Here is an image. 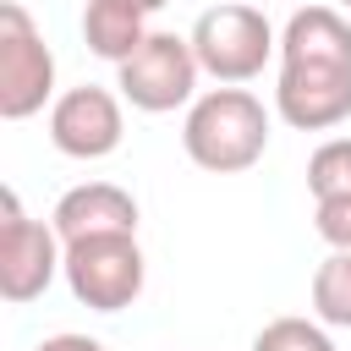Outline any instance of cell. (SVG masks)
I'll return each mask as SVG.
<instances>
[{
    "label": "cell",
    "mask_w": 351,
    "mask_h": 351,
    "mask_svg": "<svg viewBox=\"0 0 351 351\" xmlns=\"http://www.w3.org/2000/svg\"><path fill=\"white\" fill-rule=\"evenodd\" d=\"M252 351H335L324 318H269L252 335Z\"/></svg>",
    "instance_id": "13"
},
{
    "label": "cell",
    "mask_w": 351,
    "mask_h": 351,
    "mask_svg": "<svg viewBox=\"0 0 351 351\" xmlns=\"http://www.w3.org/2000/svg\"><path fill=\"white\" fill-rule=\"evenodd\" d=\"M132 5H143V11H148V16H154V11H165V5H170V0H132Z\"/></svg>",
    "instance_id": "16"
},
{
    "label": "cell",
    "mask_w": 351,
    "mask_h": 351,
    "mask_svg": "<svg viewBox=\"0 0 351 351\" xmlns=\"http://www.w3.org/2000/svg\"><path fill=\"white\" fill-rule=\"evenodd\" d=\"M33 351H104V340H93V335H49V340H38Z\"/></svg>",
    "instance_id": "15"
},
{
    "label": "cell",
    "mask_w": 351,
    "mask_h": 351,
    "mask_svg": "<svg viewBox=\"0 0 351 351\" xmlns=\"http://www.w3.org/2000/svg\"><path fill=\"white\" fill-rule=\"evenodd\" d=\"M55 99H60L55 93V55H49L38 22L27 16V5L5 0L0 5V115L27 121Z\"/></svg>",
    "instance_id": "7"
},
{
    "label": "cell",
    "mask_w": 351,
    "mask_h": 351,
    "mask_svg": "<svg viewBox=\"0 0 351 351\" xmlns=\"http://www.w3.org/2000/svg\"><path fill=\"white\" fill-rule=\"evenodd\" d=\"M313 313L329 329H351V252L346 247H335L313 269Z\"/></svg>",
    "instance_id": "11"
},
{
    "label": "cell",
    "mask_w": 351,
    "mask_h": 351,
    "mask_svg": "<svg viewBox=\"0 0 351 351\" xmlns=\"http://www.w3.org/2000/svg\"><path fill=\"white\" fill-rule=\"evenodd\" d=\"M313 230L329 247H346L351 252V197H318L313 203Z\"/></svg>",
    "instance_id": "14"
},
{
    "label": "cell",
    "mask_w": 351,
    "mask_h": 351,
    "mask_svg": "<svg viewBox=\"0 0 351 351\" xmlns=\"http://www.w3.org/2000/svg\"><path fill=\"white\" fill-rule=\"evenodd\" d=\"M60 263H66L60 230L44 225V219H33V214L22 208V197L5 186V192H0V296H5L11 307L38 302V296L55 285Z\"/></svg>",
    "instance_id": "5"
},
{
    "label": "cell",
    "mask_w": 351,
    "mask_h": 351,
    "mask_svg": "<svg viewBox=\"0 0 351 351\" xmlns=\"http://www.w3.org/2000/svg\"><path fill=\"white\" fill-rule=\"evenodd\" d=\"M340 5H346V11H351V0H340Z\"/></svg>",
    "instance_id": "17"
},
{
    "label": "cell",
    "mask_w": 351,
    "mask_h": 351,
    "mask_svg": "<svg viewBox=\"0 0 351 351\" xmlns=\"http://www.w3.org/2000/svg\"><path fill=\"white\" fill-rule=\"evenodd\" d=\"M274 110L296 132H335L351 121V22L335 5H302L280 27Z\"/></svg>",
    "instance_id": "1"
},
{
    "label": "cell",
    "mask_w": 351,
    "mask_h": 351,
    "mask_svg": "<svg viewBox=\"0 0 351 351\" xmlns=\"http://www.w3.org/2000/svg\"><path fill=\"white\" fill-rule=\"evenodd\" d=\"M181 148L208 176L252 170L263 159V148H269V110H263V99L236 88V82L197 93L186 121H181Z\"/></svg>",
    "instance_id": "2"
},
{
    "label": "cell",
    "mask_w": 351,
    "mask_h": 351,
    "mask_svg": "<svg viewBox=\"0 0 351 351\" xmlns=\"http://www.w3.org/2000/svg\"><path fill=\"white\" fill-rule=\"evenodd\" d=\"M115 71H121V82H115L121 99L143 115H170V110L192 104L197 77H203L197 49H192L186 33H148Z\"/></svg>",
    "instance_id": "6"
},
{
    "label": "cell",
    "mask_w": 351,
    "mask_h": 351,
    "mask_svg": "<svg viewBox=\"0 0 351 351\" xmlns=\"http://www.w3.org/2000/svg\"><path fill=\"white\" fill-rule=\"evenodd\" d=\"M126 137V110H121V93L99 88V82H82V88H66L55 104H49V143L66 154V159H104L115 154Z\"/></svg>",
    "instance_id": "8"
},
{
    "label": "cell",
    "mask_w": 351,
    "mask_h": 351,
    "mask_svg": "<svg viewBox=\"0 0 351 351\" xmlns=\"http://www.w3.org/2000/svg\"><path fill=\"white\" fill-rule=\"evenodd\" d=\"M307 192L318 197H351V137H329L307 159Z\"/></svg>",
    "instance_id": "12"
},
{
    "label": "cell",
    "mask_w": 351,
    "mask_h": 351,
    "mask_svg": "<svg viewBox=\"0 0 351 351\" xmlns=\"http://www.w3.org/2000/svg\"><path fill=\"white\" fill-rule=\"evenodd\" d=\"M148 11L132 5V0H88L82 5V44L99 55V60H126L143 38H148Z\"/></svg>",
    "instance_id": "10"
},
{
    "label": "cell",
    "mask_w": 351,
    "mask_h": 351,
    "mask_svg": "<svg viewBox=\"0 0 351 351\" xmlns=\"http://www.w3.org/2000/svg\"><path fill=\"white\" fill-rule=\"evenodd\" d=\"M49 225L60 230V241L104 236V230H137V197L115 181H82V186L60 192Z\"/></svg>",
    "instance_id": "9"
},
{
    "label": "cell",
    "mask_w": 351,
    "mask_h": 351,
    "mask_svg": "<svg viewBox=\"0 0 351 351\" xmlns=\"http://www.w3.org/2000/svg\"><path fill=\"white\" fill-rule=\"evenodd\" d=\"M192 49H197V66L214 77V82H252L269 55L280 49V33L269 27V16L258 5H208L197 22H192Z\"/></svg>",
    "instance_id": "4"
},
{
    "label": "cell",
    "mask_w": 351,
    "mask_h": 351,
    "mask_svg": "<svg viewBox=\"0 0 351 351\" xmlns=\"http://www.w3.org/2000/svg\"><path fill=\"white\" fill-rule=\"evenodd\" d=\"M71 296L93 313H121L143 296L148 263L137 247V230H104V236H77L66 241V263H60Z\"/></svg>",
    "instance_id": "3"
}]
</instances>
